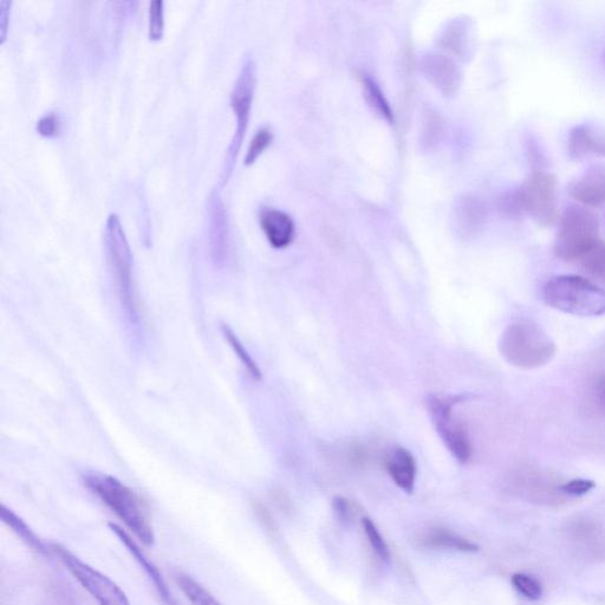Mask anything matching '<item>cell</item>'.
Returning a JSON list of instances; mask_svg holds the SVG:
<instances>
[{"mask_svg": "<svg viewBox=\"0 0 605 605\" xmlns=\"http://www.w3.org/2000/svg\"><path fill=\"white\" fill-rule=\"evenodd\" d=\"M334 511L338 519L343 523H348L353 516V507L346 498L337 497L333 503Z\"/></svg>", "mask_w": 605, "mask_h": 605, "instance_id": "obj_32", "label": "cell"}, {"mask_svg": "<svg viewBox=\"0 0 605 605\" xmlns=\"http://www.w3.org/2000/svg\"><path fill=\"white\" fill-rule=\"evenodd\" d=\"M562 485H556L541 473H526L523 479V489L526 496L538 503H559L565 497Z\"/></svg>", "mask_w": 605, "mask_h": 605, "instance_id": "obj_18", "label": "cell"}, {"mask_svg": "<svg viewBox=\"0 0 605 605\" xmlns=\"http://www.w3.org/2000/svg\"><path fill=\"white\" fill-rule=\"evenodd\" d=\"M83 484L121 520L130 535L148 548L154 545L153 525L138 494L119 479L100 472L84 474Z\"/></svg>", "mask_w": 605, "mask_h": 605, "instance_id": "obj_1", "label": "cell"}, {"mask_svg": "<svg viewBox=\"0 0 605 605\" xmlns=\"http://www.w3.org/2000/svg\"><path fill=\"white\" fill-rule=\"evenodd\" d=\"M600 395H601V399L605 405V377L602 380V382L600 383Z\"/></svg>", "mask_w": 605, "mask_h": 605, "instance_id": "obj_34", "label": "cell"}, {"mask_svg": "<svg viewBox=\"0 0 605 605\" xmlns=\"http://www.w3.org/2000/svg\"><path fill=\"white\" fill-rule=\"evenodd\" d=\"M568 154L572 160H583L591 155H605V138L588 125L572 128L568 136Z\"/></svg>", "mask_w": 605, "mask_h": 605, "instance_id": "obj_16", "label": "cell"}, {"mask_svg": "<svg viewBox=\"0 0 605 605\" xmlns=\"http://www.w3.org/2000/svg\"><path fill=\"white\" fill-rule=\"evenodd\" d=\"M221 330H223L226 341L229 342L234 354L238 356V359L243 363V366L252 379L257 381L262 379V372H260L257 363L252 359L251 355L247 353V350L244 348L242 342L239 341V338L236 336V334H234L229 327H226V325H223Z\"/></svg>", "mask_w": 605, "mask_h": 605, "instance_id": "obj_24", "label": "cell"}, {"mask_svg": "<svg viewBox=\"0 0 605 605\" xmlns=\"http://www.w3.org/2000/svg\"><path fill=\"white\" fill-rule=\"evenodd\" d=\"M420 70L442 95L450 97L457 94L461 84V71L450 55L428 52L421 57Z\"/></svg>", "mask_w": 605, "mask_h": 605, "instance_id": "obj_10", "label": "cell"}, {"mask_svg": "<svg viewBox=\"0 0 605 605\" xmlns=\"http://www.w3.org/2000/svg\"><path fill=\"white\" fill-rule=\"evenodd\" d=\"M110 530L114 533V535L119 538V541L122 545L126 546L129 554L135 559L136 562L140 565L145 574L148 576L149 580L154 585L156 591L167 605H175L174 598L172 597L171 591H169L167 587V583L162 577L161 572L155 565L149 561V558L146 556L145 552L141 549V546L138 542L135 541V538L130 535V533L121 528L120 525L110 523Z\"/></svg>", "mask_w": 605, "mask_h": 605, "instance_id": "obj_11", "label": "cell"}, {"mask_svg": "<svg viewBox=\"0 0 605 605\" xmlns=\"http://www.w3.org/2000/svg\"><path fill=\"white\" fill-rule=\"evenodd\" d=\"M499 351L511 366L532 370L549 364L557 353V347L538 324L518 321L504 330Z\"/></svg>", "mask_w": 605, "mask_h": 605, "instance_id": "obj_2", "label": "cell"}, {"mask_svg": "<svg viewBox=\"0 0 605 605\" xmlns=\"http://www.w3.org/2000/svg\"><path fill=\"white\" fill-rule=\"evenodd\" d=\"M425 545L435 549H448L460 552H477L479 546L464 537L445 529H435L425 537Z\"/></svg>", "mask_w": 605, "mask_h": 605, "instance_id": "obj_21", "label": "cell"}, {"mask_svg": "<svg viewBox=\"0 0 605 605\" xmlns=\"http://www.w3.org/2000/svg\"><path fill=\"white\" fill-rule=\"evenodd\" d=\"M106 245L110 268H112L123 299L134 307L132 288V252L119 217L110 214L106 226Z\"/></svg>", "mask_w": 605, "mask_h": 605, "instance_id": "obj_9", "label": "cell"}, {"mask_svg": "<svg viewBox=\"0 0 605 605\" xmlns=\"http://www.w3.org/2000/svg\"><path fill=\"white\" fill-rule=\"evenodd\" d=\"M585 271L605 288V243L600 240L581 258Z\"/></svg>", "mask_w": 605, "mask_h": 605, "instance_id": "obj_23", "label": "cell"}, {"mask_svg": "<svg viewBox=\"0 0 605 605\" xmlns=\"http://www.w3.org/2000/svg\"><path fill=\"white\" fill-rule=\"evenodd\" d=\"M359 80L363 91L364 100L367 101L368 106L373 109V112L380 116L382 120H385L389 125H394L395 115L392 107L387 100L385 93H383L379 83L367 73L359 74Z\"/></svg>", "mask_w": 605, "mask_h": 605, "instance_id": "obj_19", "label": "cell"}, {"mask_svg": "<svg viewBox=\"0 0 605 605\" xmlns=\"http://www.w3.org/2000/svg\"><path fill=\"white\" fill-rule=\"evenodd\" d=\"M513 587L519 594H522L530 601H537L543 594V588L536 578L526 574H516L512 576Z\"/></svg>", "mask_w": 605, "mask_h": 605, "instance_id": "obj_27", "label": "cell"}, {"mask_svg": "<svg viewBox=\"0 0 605 605\" xmlns=\"http://www.w3.org/2000/svg\"><path fill=\"white\" fill-rule=\"evenodd\" d=\"M260 226L266 239L275 249H285L294 242L295 223L284 211L277 208H264L260 213Z\"/></svg>", "mask_w": 605, "mask_h": 605, "instance_id": "obj_14", "label": "cell"}, {"mask_svg": "<svg viewBox=\"0 0 605 605\" xmlns=\"http://www.w3.org/2000/svg\"><path fill=\"white\" fill-rule=\"evenodd\" d=\"M542 295L548 307L564 314L581 317L605 315V288L581 276L551 278L545 283Z\"/></svg>", "mask_w": 605, "mask_h": 605, "instance_id": "obj_3", "label": "cell"}, {"mask_svg": "<svg viewBox=\"0 0 605 605\" xmlns=\"http://www.w3.org/2000/svg\"><path fill=\"white\" fill-rule=\"evenodd\" d=\"M164 2L162 0H153L149 5V38L153 41L164 36Z\"/></svg>", "mask_w": 605, "mask_h": 605, "instance_id": "obj_28", "label": "cell"}, {"mask_svg": "<svg viewBox=\"0 0 605 605\" xmlns=\"http://www.w3.org/2000/svg\"><path fill=\"white\" fill-rule=\"evenodd\" d=\"M256 86V63L249 58V60L244 62L231 93V106L234 114H236L237 128L231 141L229 152H227L224 168V184L226 181H229L234 162H236L240 146H242L244 140L247 125H249Z\"/></svg>", "mask_w": 605, "mask_h": 605, "instance_id": "obj_8", "label": "cell"}, {"mask_svg": "<svg viewBox=\"0 0 605 605\" xmlns=\"http://www.w3.org/2000/svg\"><path fill=\"white\" fill-rule=\"evenodd\" d=\"M569 195L584 207H600L605 204V167H590L580 178L571 182Z\"/></svg>", "mask_w": 605, "mask_h": 605, "instance_id": "obj_12", "label": "cell"}, {"mask_svg": "<svg viewBox=\"0 0 605 605\" xmlns=\"http://www.w3.org/2000/svg\"><path fill=\"white\" fill-rule=\"evenodd\" d=\"M57 558L74 580L94 598L97 605H130L128 597L113 580L96 570L60 544H50Z\"/></svg>", "mask_w": 605, "mask_h": 605, "instance_id": "obj_5", "label": "cell"}, {"mask_svg": "<svg viewBox=\"0 0 605 605\" xmlns=\"http://www.w3.org/2000/svg\"><path fill=\"white\" fill-rule=\"evenodd\" d=\"M253 510H255V513L258 519L260 520V523H262L266 529L272 531L273 520L268 509H266V507L262 503L256 502L255 504H253Z\"/></svg>", "mask_w": 605, "mask_h": 605, "instance_id": "obj_33", "label": "cell"}, {"mask_svg": "<svg viewBox=\"0 0 605 605\" xmlns=\"http://www.w3.org/2000/svg\"><path fill=\"white\" fill-rule=\"evenodd\" d=\"M37 130L39 134L52 138L60 132V120L55 114L45 115L38 121Z\"/></svg>", "mask_w": 605, "mask_h": 605, "instance_id": "obj_30", "label": "cell"}, {"mask_svg": "<svg viewBox=\"0 0 605 605\" xmlns=\"http://www.w3.org/2000/svg\"><path fill=\"white\" fill-rule=\"evenodd\" d=\"M603 62H604V65H605V51H604V55H603Z\"/></svg>", "mask_w": 605, "mask_h": 605, "instance_id": "obj_35", "label": "cell"}, {"mask_svg": "<svg viewBox=\"0 0 605 605\" xmlns=\"http://www.w3.org/2000/svg\"><path fill=\"white\" fill-rule=\"evenodd\" d=\"M459 398L442 399L439 396H428L426 407L435 429L448 452L461 464L472 459L473 446L467 428L453 413V407Z\"/></svg>", "mask_w": 605, "mask_h": 605, "instance_id": "obj_6", "label": "cell"}, {"mask_svg": "<svg viewBox=\"0 0 605 605\" xmlns=\"http://www.w3.org/2000/svg\"><path fill=\"white\" fill-rule=\"evenodd\" d=\"M385 467L399 489L408 494L413 493L418 465L411 452L400 446L393 447L386 455Z\"/></svg>", "mask_w": 605, "mask_h": 605, "instance_id": "obj_13", "label": "cell"}, {"mask_svg": "<svg viewBox=\"0 0 605 605\" xmlns=\"http://www.w3.org/2000/svg\"><path fill=\"white\" fill-rule=\"evenodd\" d=\"M595 483L593 480L588 479H574L568 481V483L562 484L561 490L565 496L581 497L584 494L589 493L595 489Z\"/></svg>", "mask_w": 605, "mask_h": 605, "instance_id": "obj_29", "label": "cell"}, {"mask_svg": "<svg viewBox=\"0 0 605 605\" xmlns=\"http://www.w3.org/2000/svg\"><path fill=\"white\" fill-rule=\"evenodd\" d=\"M600 223L590 208L581 205L567 207L559 218L555 255L564 262H575L600 242Z\"/></svg>", "mask_w": 605, "mask_h": 605, "instance_id": "obj_4", "label": "cell"}, {"mask_svg": "<svg viewBox=\"0 0 605 605\" xmlns=\"http://www.w3.org/2000/svg\"><path fill=\"white\" fill-rule=\"evenodd\" d=\"M470 26L463 19H455L448 24L444 34L440 37V45L442 49L450 52L452 55L463 57L468 54L470 49Z\"/></svg>", "mask_w": 605, "mask_h": 605, "instance_id": "obj_20", "label": "cell"}, {"mask_svg": "<svg viewBox=\"0 0 605 605\" xmlns=\"http://www.w3.org/2000/svg\"><path fill=\"white\" fill-rule=\"evenodd\" d=\"M433 132L439 133L441 132V122L437 115L429 114L428 119L425 122V130H424V139L425 142L428 143V146H432L435 143V138H438Z\"/></svg>", "mask_w": 605, "mask_h": 605, "instance_id": "obj_31", "label": "cell"}, {"mask_svg": "<svg viewBox=\"0 0 605 605\" xmlns=\"http://www.w3.org/2000/svg\"><path fill=\"white\" fill-rule=\"evenodd\" d=\"M175 581H177L181 593L192 605H221L217 598L193 577L179 574L175 577Z\"/></svg>", "mask_w": 605, "mask_h": 605, "instance_id": "obj_22", "label": "cell"}, {"mask_svg": "<svg viewBox=\"0 0 605 605\" xmlns=\"http://www.w3.org/2000/svg\"><path fill=\"white\" fill-rule=\"evenodd\" d=\"M524 212L542 227L554 226L559 218L557 181L545 171H533L520 186Z\"/></svg>", "mask_w": 605, "mask_h": 605, "instance_id": "obj_7", "label": "cell"}, {"mask_svg": "<svg viewBox=\"0 0 605 605\" xmlns=\"http://www.w3.org/2000/svg\"><path fill=\"white\" fill-rule=\"evenodd\" d=\"M0 517H2L3 523L8 526V528L11 529V531L15 533L30 550L34 551L35 554L47 559L52 557L50 544H45L42 539L36 535V532L32 530L21 517L10 510L9 507L2 505Z\"/></svg>", "mask_w": 605, "mask_h": 605, "instance_id": "obj_17", "label": "cell"}, {"mask_svg": "<svg viewBox=\"0 0 605 605\" xmlns=\"http://www.w3.org/2000/svg\"><path fill=\"white\" fill-rule=\"evenodd\" d=\"M272 140L273 134L271 129L268 127L260 128L255 136H253L250 147L247 149L245 165L250 166L255 164L259 156L271 145Z\"/></svg>", "mask_w": 605, "mask_h": 605, "instance_id": "obj_26", "label": "cell"}, {"mask_svg": "<svg viewBox=\"0 0 605 605\" xmlns=\"http://www.w3.org/2000/svg\"><path fill=\"white\" fill-rule=\"evenodd\" d=\"M487 208L484 201L473 194L460 197L454 206V221L458 230L464 236H473L486 223Z\"/></svg>", "mask_w": 605, "mask_h": 605, "instance_id": "obj_15", "label": "cell"}, {"mask_svg": "<svg viewBox=\"0 0 605 605\" xmlns=\"http://www.w3.org/2000/svg\"><path fill=\"white\" fill-rule=\"evenodd\" d=\"M362 526L364 532H366L368 542L375 554L382 559V561H388L390 558V550L385 539H383L381 532L376 528L375 523L372 519L364 517L362 519Z\"/></svg>", "mask_w": 605, "mask_h": 605, "instance_id": "obj_25", "label": "cell"}]
</instances>
